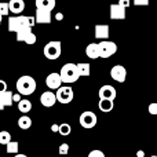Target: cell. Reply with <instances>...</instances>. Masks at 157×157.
I'll return each instance as SVG.
<instances>
[{
  "mask_svg": "<svg viewBox=\"0 0 157 157\" xmlns=\"http://www.w3.org/2000/svg\"><path fill=\"white\" fill-rule=\"evenodd\" d=\"M35 17H25V15H15L8 18V30L10 32H18L24 28H33L35 25Z\"/></svg>",
  "mask_w": 157,
  "mask_h": 157,
  "instance_id": "obj_1",
  "label": "cell"
},
{
  "mask_svg": "<svg viewBox=\"0 0 157 157\" xmlns=\"http://www.w3.org/2000/svg\"><path fill=\"white\" fill-rule=\"evenodd\" d=\"M15 86L18 94L21 95H32L36 91V80L32 76H21Z\"/></svg>",
  "mask_w": 157,
  "mask_h": 157,
  "instance_id": "obj_2",
  "label": "cell"
},
{
  "mask_svg": "<svg viewBox=\"0 0 157 157\" xmlns=\"http://www.w3.org/2000/svg\"><path fill=\"white\" fill-rule=\"evenodd\" d=\"M59 77L61 81L65 84H72V83H76L78 80V73H77V69H76V63H66L61 68L59 72Z\"/></svg>",
  "mask_w": 157,
  "mask_h": 157,
  "instance_id": "obj_3",
  "label": "cell"
},
{
  "mask_svg": "<svg viewBox=\"0 0 157 157\" xmlns=\"http://www.w3.org/2000/svg\"><path fill=\"white\" fill-rule=\"evenodd\" d=\"M43 52H44V57L47 59H58L61 57V52H62V46H61V41H50L44 46L43 48Z\"/></svg>",
  "mask_w": 157,
  "mask_h": 157,
  "instance_id": "obj_4",
  "label": "cell"
},
{
  "mask_svg": "<svg viewBox=\"0 0 157 157\" xmlns=\"http://www.w3.org/2000/svg\"><path fill=\"white\" fill-rule=\"evenodd\" d=\"M98 51L99 58H110L117 52V44L110 40H101V43H98Z\"/></svg>",
  "mask_w": 157,
  "mask_h": 157,
  "instance_id": "obj_5",
  "label": "cell"
},
{
  "mask_svg": "<svg viewBox=\"0 0 157 157\" xmlns=\"http://www.w3.org/2000/svg\"><path fill=\"white\" fill-rule=\"evenodd\" d=\"M73 98H75V92L72 90V87L69 86H61L55 92V99L59 103H63V105L71 103L73 101Z\"/></svg>",
  "mask_w": 157,
  "mask_h": 157,
  "instance_id": "obj_6",
  "label": "cell"
},
{
  "mask_svg": "<svg viewBox=\"0 0 157 157\" xmlns=\"http://www.w3.org/2000/svg\"><path fill=\"white\" fill-rule=\"evenodd\" d=\"M78 121H80V125L86 130H90V128H94L97 125V121H98V117L94 112H90V110H86L80 114L78 117Z\"/></svg>",
  "mask_w": 157,
  "mask_h": 157,
  "instance_id": "obj_7",
  "label": "cell"
},
{
  "mask_svg": "<svg viewBox=\"0 0 157 157\" xmlns=\"http://www.w3.org/2000/svg\"><path fill=\"white\" fill-rule=\"evenodd\" d=\"M17 33V41H22L25 44H32L36 43V35L32 32V28H24V29H19Z\"/></svg>",
  "mask_w": 157,
  "mask_h": 157,
  "instance_id": "obj_8",
  "label": "cell"
},
{
  "mask_svg": "<svg viewBox=\"0 0 157 157\" xmlns=\"http://www.w3.org/2000/svg\"><path fill=\"white\" fill-rule=\"evenodd\" d=\"M110 77L117 83H124L127 78V69L123 65H116L110 69Z\"/></svg>",
  "mask_w": 157,
  "mask_h": 157,
  "instance_id": "obj_9",
  "label": "cell"
},
{
  "mask_svg": "<svg viewBox=\"0 0 157 157\" xmlns=\"http://www.w3.org/2000/svg\"><path fill=\"white\" fill-rule=\"evenodd\" d=\"M94 32H95L94 33L95 39H98V40H106L110 36V28L106 24H98V25H95Z\"/></svg>",
  "mask_w": 157,
  "mask_h": 157,
  "instance_id": "obj_10",
  "label": "cell"
},
{
  "mask_svg": "<svg viewBox=\"0 0 157 157\" xmlns=\"http://www.w3.org/2000/svg\"><path fill=\"white\" fill-rule=\"evenodd\" d=\"M98 95H99V99H110V101H114L117 92H116V88H114L113 86H109V84H106V86H102L99 88V92H98Z\"/></svg>",
  "mask_w": 157,
  "mask_h": 157,
  "instance_id": "obj_11",
  "label": "cell"
},
{
  "mask_svg": "<svg viewBox=\"0 0 157 157\" xmlns=\"http://www.w3.org/2000/svg\"><path fill=\"white\" fill-rule=\"evenodd\" d=\"M46 84L50 90H58L61 86H62V81H61V77H59V73L57 72H52L50 73L46 78Z\"/></svg>",
  "mask_w": 157,
  "mask_h": 157,
  "instance_id": "obj_12",
  "label": "cell"
},
{
  "mask_svg": "<svg viewBox=\"0 0 157 157\" xmlns=\"http://www.w3.org/2000/svg\"><path fill=\"white\" fill-rule=\"evenodd\" d=\"M52 19L51 11H46V10H36V17H35V22L36 24H50Z\"/></svg>",
  "mask_w": 157,
  "mask_h": 157,
  "instance_id": "obj_13",
  "label": "cell"
},
{
  "mask_svg": "<svg viewBox=\"0 0 157 157\" xmlns=\"http://www.w3.org/2000/svg\"><path fill=\"white\" fill-rule=\"evenodd\" d=\"M55 102H57V99H55V94L52 91H46L40 95V103L44 108H52Z\"/></svg>",
  "mask_w": 157,
  "mask_h": 157,
  "instance_id": "obj_14",
  "label": "cell"
},
{
  "mask_svg": "<svg viewBox=\"0 0 157 157\" xmlns=\"http://www.w3.org/2000/svg\"><path fill=\"white\" fill-rule=\"evenodd\" d=\"M110 19H125V8H123L121 6L110 4V13H109Z\"/></svg>",
  "mask_w": 157,
  "mask_h": 157,
  "instance_id": "obj_15",
  "label": "cell"
},
{
  "mask_svg": "<svg viewBox=\"0 0 157 157\" xmlns=\"http://www.w3.org/2000/svg\"><path fill=\"white\" fill-rule=\"evenodd\" d=\"M24 10H25L24 0H10V2H8V11H10V13L19 15Z\"/></svg>",
  "mask_w": 157,
  "mask_h": 157,
  "instance_id": "obj_16",
  "label": "cell"
},
{
  "mask_svg": "<svg viewBox=\"0 0 157 157\" xmlns=\"http://www.w3.org/2000/svg\"><path fill=\"white\" fill-rule=\"evenodd\" d=\"M86 55L90 59H98L99 58V51H98V43H90L86 47Z\"/></svg>",
  "mask_w": 157,
  "mask_h": 157,
  "instance_id": "obj_17",
  "label": "cell"
},
{
  "mask_svg": "<svg viewBox=\"0 0 157 157\" xmlns=\"http://www.w3.org/2000/svg\"><path fill=\"white\" fill-rule=\"evenodd\" d=\"M36 7L40 10L51 11L55 7V0H36Z\"/></svg>",
  "mask_w": 157,
  "mask_h": 157,
  "instance_id": "obj_18",
  "label": "cell"
},
{
  "mask_svg": "<svg viewBox=\"0 0 157 157\" xmlns=\"http://www.w3.org/2000/svg\"><path fill=\"white\" fill-rule=\"evenodd\" d=\"M98 108H99L101 112L109 113V112H112V110H113V108H114V101H110V99H99Z\"/></svg>",
  "mask_w": 157,
  "mask_h": 157,
  "instance_id": "obj_19",
  "label": "cell"
},
{
  "mask_svg": "<svg viewBox=\"0 0 157 157\" xmlns=\"http://www.w3.org/2000/svg\"><path fill=\"white\" fill-rule=\"evenodd\" d=\"M0 101L3 102L4 108L11 106V105H13V92L8 91V90H6L4 92H0Z\"/></svg>",
  "mask_w": 157,
  "mask_h": 157,
  "instance_id": "obj_20",
  "label": "cell"
},
{
  "mask_svg": "<svg viewBox=\"0 0 157 157\" xmlns=\"http://www.w3.org/2000/svg\"><path fill=\"white\" fill-rule=\"evenodd\" d=\"M18 127L21 128V130H29V128L32 127V119H30L29 116H26V114L21 116L18 119Z\"/></svg>",
  "mask_w": 157,
  "mask_h": 157,
  "instance_id": "obj_21",
  "label": "cell"
},
{
  "mask_svg": "<svg viewBox=\"0 0 157 157\" xmlns=\"http://www.w3.org/2000/svg\"><path fill=\"white\" fill-rule=\"evenodd\" d=\"M18 110L24 114L29 113V112L32 110V102H30L29 99H21L18 102Z\"/></svg>",
  "mask_w": 157,
  "mask_h": 157,
  "instance_id": "obj_22",
  "label": "cell"
},
{
  "mask_svg": "<svg viewBox=\"0 0 157 157\" xmlns=\"http://www.w3.org/2000/svg\"><path fill=\"white\" fill-rule=\"evenodd\" d=\"M76 69H77V73L78 76H88L91 73V66L88 63L83 62V63H77L76 65Z\"/></svg>",
  "mask_w": 157,
  "mask_h": 157,
  "instance_id": "obj_23",
  "label": "cell"
},
{
  "mask_svg": "<svg viewBox=\"0 0 157 157\" xmlns=\"http://www.w3.org/2000/svg\"><path fill=\"white\" fill-rule=\"evenodd\" d=\"M18 149H19V144L17 141H13V139L6 145V150H7L8 155H17V153H18Z\"/></svg>",
  "mask_w": 157,
  "mask_h": 157,
  "instance_id": "obj_24",
  "label": "cell"
},
{
  "mask_svg": "<svg viewBox=\"0 0 157 157\" xmlns=\"http://www.w3.org/2000/svg\"><path fill=\"white\" fill-rule=\"evenodd\" d=\"M58 132H59L61 135L66 136V135H69V134L72 132V127L68 124V123H62V124L58 125Z\"/></svg>",
  "mask_w": 157,
  "mask_h": 157,
  "instance_id": "obj_25",
  "label": "cell"
},
{
  "mask_svg": "<svg viewBox=\"0 0 157 157\" xmlns=\"http://www.w3.org/2000/svg\"><path fill=\"white\" fill-rule=\"evenodd\" d=\"M11 141V134L8 131H0V145H7Z\"/></svg>",
  "mask_w": 157,
  "mask_h": 157,
  "instance_id": "obj_26",
  "label": "cell"
},
{
  "mask_svg": "<svg viewBox=\"0 0 157 157\" xmlns=\"http://www.w3.org/2000/svg\"><path fill=\"white\" fill-rule=\"evenodd\" d=\"M10 14V11H8V3L6 2H0V15L2 17H6Z\"/></svg>",
  "mask_w": 157,
  "mask_h": 157,
  "instance_id": "obj_27",
  "label": "cell"
},
{
  "mask_svg": "<svg viewBox=\"0 0 157 157\" xmlns=\"http://www.w3.org/2000/svg\"><path fill=\"white\" fill-rule=\"evenodd\" d=\"M58 153H59L61 156H65L69 153V145L68 144H61L59 149H58Z\"/></svg>",
  "mask_w": 157,
  "mask_h": 157,
  "instance_id": "obj_28",
  "label": "cell"
},
{
  "mask_svg": "<svg viewBox=\"0 0 157 157\" xmlns=\"http://www.w3.org/2000/svg\"><path fill=\"white\" fill-rule=\"evenodd\" d=\"M88 157H105V153H103L102 150L95 149V150H91V152L88 153Z\"/></svg>",
  "mask_w": 157,
  "mask_h": 157,
  "instance_id": "obj_29",
  "label": "cell"
},
{
  "mask_svg": "<svg viewBox=\"0 0 157 157\" xmlns=\"http://www.w3.org/2000/svg\"><path fill=\"white\" fill-rule=\"evenodd\" d=\"M117 4L121 6L123 8H125V10H127V8L131 6V2H130V0H119V3H117Z\"/></svg>",
  "mask_w": 157,
  "mask_h": 157,
  "instance_id": "obj_30",
  "label": "cell"
},
{
  "mask_svg": "<svg viewBox=\"0 0 157 157\" xmlns=\"http://www.w3.org/2000/svg\"><path fill=\"white\" fill-rule=\"evenodd\" d=\"M149 113L150 114H157V103H150L149 105Z\"/></svg>",
  "mask_w": 157,
  "mask_h": 157,
  "instance_id": "obj_31",
  "label": "cell"
},
{
  "mask_svg": "<svg viewBox=\"0 0 157 157\" xmlns=\"http://www.w3.org/2000/svg\"><path fill=\"white\" fill-rule=\"evenodd\" d=\"M135 6H149V0H134Z\"/></svg>",
  "mask_w": 157,
  "mask_h": 157,
  "instance_id": "obj_32",
  "label": "cell"
},
{
  "mask_svg": "<svg viewBox=\"0 0 157 157\" xmlns=\"http://www.w3.org/2000/svg\"><path fill=\"white\" fill-rule=\"evenodd\" d=\"M7 90V83L4 80H0V92H4Z\"/></svg>",
  "mask_w": 157,
  "mask_h": 157,
  "instance_id": "obj_33",
  "label": "cell"
},
{
  "mask_svg": "<svg viewBox=\"0 0 157 157\" xmlns=\"http://www.w3.org/2000/svg\"><path fill=\"white\" fill-rule=\"evenodd\" d=\"M21 99H22V98H21V94H18V92H17V94H13V103H14V102H19Z\"/></svg>",
  "mask_w": 157,
  "mask_h": 157,
  "instance_id": "obj_34",
  "label": "cell"
},
{
  "mask_svg": "<svg viewBox=\"0 0 157 157\" xmlns=\"http://www.w3.org/2000/svg\"><path fill=\"white\" fill-rule=\"evenodd\" d=\"M55 19H57V21H62V19H63V14L62 13H57V14H55Z\"/></svg>",
  "mask_w": 157,
  "mask_h": 157,
  "instance_id": "obj_35",
  "label": "cell"
},
{
  "mask_svg": "<svg viewBox=\"0 0 157 157\" xmlns=\"http://www.w3.org/2000/svg\"><path fill=\"white\" fill-rule=\"evenodd\" d=\"M51 131L52 132H58V124H52L51 125Z\"/></svg>",
  "mask_w": 157,
  "mask_h": 157,
  "instance_id": "obj_36",
  "label": "cell"
},
{
  "mask_svg": "<svg viewBox=\"0 0 157 157\" xmlns=\"http://www.w3.org/2000/svg\"><path fill=\"white\" fill-rule=\"evenodd\" d=\"M136 157H145V153L142 152V150H139V152L136 153Z\"/></svg>",
  "mask_w": 157,
  "mask_h": 157,
  "instance_id": "obj_37",
  "label": "cell"
},
{
  "mask_svg": "<svg viewBox=\"0 0 157 157\" xmlns=\"http://www.w3.org/2000/svg\"><path fill=\"white\" fill-rule=\"evenodd\" d=\"M0 110H4V105H3L2 101H0Z\"/></svg>",
  "mask_w": 157,
  "mask_h": 157,
  "instance_id": "obj_38",
  "label": "cell"
},
{
  "mask_svg": "<svg viewBox=\"0 0 157 157\" xmlns=\"http://www.w3.org/2000/svg\"><path fill=\"white\" fill-rule=\"evenodd\" d=\"M14 157H28V156H25V155H19V153H17V155L14 156Z\"/></svg>",
  "mask_w": 157,
  "mask_h": 157,
  "instance_id": "obj_39",
  "label": "cell"
},
{
  "mask_svg": "<svg viewBox=\"0 0 157 157\" xmlns=\"http://www.w3.org/2000/svg\"><path fill=\"white\" fill-rule=\"evenodd\" d=\"M2 18H3V17H2V15H0V24H2Z\"/></svg>",
  "mask_w": 157,
  "mask_h": 157,
  "instance_id": "obj_40",
  "label": "cell"
},
{
  "mask_svg": "<svg viewBox=\"0 0 157 157\" xmlns=\"http://www.w3.org/2000/svg\"><path fill=\"white\" fill-rule=\"evenodd\" d=\"M150 157H157V156H150Z\"/></svg>",
  "mask_w": 157,
  "mask_h": 157,
  "instance_id": "obj_41",
  "label": "cell"
},
{
  "mask_svg": "<svg viewBox=\"0 0 157 157\" xmlns=\"http://www.w3.org/2000/svg\"><path fill=\"white\" fill-rule=\"evenodd\" d=\"M73 157H76V156H73Z\"/></svg>",
  "mask_w": 157,
  "mask_h": 157,
  "instance_id": "obj_42",
  "label": "cell"
}]
</instances>
